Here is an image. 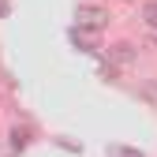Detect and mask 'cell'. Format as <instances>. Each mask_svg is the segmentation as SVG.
Masks as SVG:
<instances>
[{
  "label": "cell",
  "mask_w": 157,
  "mask_h": 157,
  "mask_svg": "<svg viewBox=\"0 0 157 157\" xmlns=\"http://www.w3.org/2000/svg\"><path fill=\"white\" fill-rule=\"evenodd\" d=\"M135 60H139V49H135L131 41H116V45H109V60H105V64H112L116 71L135 67Z\"/></svg>",
  "instance_id": "cell-2"
},
{
  "label": "cell",
  "mask_w": 157,
  "mask_h": 157,
  "mask_svg": "<svg viewBox=\"0 0 157 157\" xmlns=\"http://www.w3.org/2000/svg\"><path fill=\"white\" fill-rule=\"evenodd\" d=\"M8 11H11V0H0V19H4Z\"/></svg>",
  "instance_id": "cell-7"
},
{
  "label": "cell",
  "mask_w": 157,
  "mask_h": 157,
  "mask_svg": "<svg viewBox=\"0 0 157 157\" xmlns=\"http://www.w3.org/2000/svg\"><path fill=\"white\" fill-rule=\"evenodd\" d=\"M109 23H112V15H109V8H101V4H78V8H75V26H82V30H90V34L109 30Z\"/></svg>",
  "instance_id": "cell-1"
},
{
  "label": "cell",
  "mask_w": 157,
  "mask_h": 157,
  "mask_svg": "<svg viewBox=\"0 0 157 157\" xmlns=\"http://www.w3.org/2000/svg\"><path fill=\"white\" fill-rule=\"evenodd\" d=\"M124 4H139V0H124Z\"/></svg>",
  "instance_id": "cell-9"
},
{
  "label": "cell",
  "mask_w": 157,
  "mask_h": 157,
  "mask_svg": "<svg viewBox=\"0 0 157 157\" xmlns=\"http://www.w3.org/2000/svg\"><path fill=\"white\" fill-rule=\"evenodd\" d=\"M150 41H153V45H157V30H150Z\"/></svg>",
  "instance_id": "cell-8"
},
{
  "label": "cell",
  "mask_w": 157,
  "mask_h": 157,
  "mask_svg": "<svg viewBox=\"0 0 157 157\" xmlns=\"http://www.w3.org/2000/svg\"><path fill=\"white\" fill-rule=\"evenodd\" d=\"M116 157H142V153H139V150H127V146H124V150H116Z\"/></svg>",
  "instance_id": "cell-6"
},
{
  "label": "cell",
  "mask_w": 157,
  "mask_h": 157,
  "mask_svg": "<svg viewBox=\"0 0 157 157\" xmlns=\"http://www.w3.org/2000/svg\"><path fill=\"white\" fill-rule=\"evenodd\" d=\"M26 142H30V139H26V131H19V127H15V131H11V146H15V150H23Z\"/></svg>",
  "instance_id": "cell-5"
},
{
  "label": "cell",
  "mask_w": 157,
  "mask_h": 157,
  "mask_svg": "<svg viewBox=\"0 0 157 157\" xmlns=\"http://www.w3.org/2000/svg\"><path fill=\"white\" fill-rule=\"evenodd\" d=\"M142 23H146V30H157V0L142 8Z\"/></svg>",
  "instance_id": "cell-4"
},
{
  "label": "cell",
  "mask_w": 157,
  "mask_h": 157,
  "mask_svg": "<svg viewBox=\"0 0 157 157\" xmlns=\"http://www.w3.org/2000/svg\"><path fill=\"white\" fill-rule=\"evenodd\" d=\"M71 45L78 49V52H97V34H90V30H82V26H71Z\"/></svg>",
  "instance_id": "cell-3"
}]
</instances>
